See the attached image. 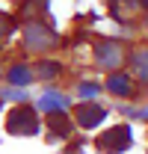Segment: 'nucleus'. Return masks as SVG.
<instances>
[{"mask_svg": "<svg viewBox=\"0 0 148 154\" xmlns=\"http://www.w3.org/2000/svg\"><path fill=\"white\" fill-rule=\"evenodd\" d=\"M130 142H133V131H130L128 125H116V128L104 131V134L95 139L98 151H104V154H122V151L130 148Z\"/></svg>", "mask_w": 148, "mask_h": 154, "instance_id": "f257e3e1", "label": "nucleus"}, {"mask_svg": "<svg viewBox=\"0 0 148 154\" xmlns=\"http://www.w3.org/2000/svg\"><path fill=\"white\" fill-rule=\"evenodd\" d=\"M6 131L15 136H36L39 134V119L33 107H15L6 119Z\"/></svg>", "mask_w": 148, "mask_h": 154, "instance_id": "f03ea898", "label": "nucleus"}, {"mask_svg": "<svg viewBox=\"0 0 148 154\" xmlns=\"http://www.w3.org/2000/svg\"><path fill=\"white\" fill-rule=\"evenodd\" d=\"M95 59H98V65H104V68H116V65L122 62V48H119L116 42H98V45H95Z\"/></svg>", "mask_w": 148, "mask_h": 154, "instance_id": "7ed1b4c3", "label": "nucleus"}, {"mask_svg": "<svg viewBox=\"0 0 148 154\" xmlns=\"http://www.w3.org/2000/svg\"><path fill=\"white\" fill-rule=\"evenodd\" d=\"M54 42H56V33H51L48 27H42V24H30V27H27V45H30V48L48 51Z\"/></svg>", "mask_w": 148, "mask_h": 154, "instance_id": "20e7f679", "label": "nucleus"}, {"mask_svg": "<svg viewBox=\"0 0 148 154\" xmlns=\"http://www.w3.org/2000/svg\"><path fill=\"white\" fill-rule=\"evenodd\" d=\"M104 116H107V110L101 104H80L77 107V125L80 128H98L104 122Z\"/></svg>", "mask_w": 148, "mask_h": 154, "instance_id": "39448f33", "label": "nucleus"}, {"mask_svg": "<svg viewBox=\"0 0 148 154\" xmlns=\"http://www.w3.org/2000/svg\"><path fill=\"white\" fill-rule=\"evenodd\" d=\"M65 107H68V98L62 95V92H54V89H48L45 95L39 98V110H45V113H51V116L62 113Z\"/></svg>", "mask_w": 148, "mask_h": 154, "instance_id": "423d86ee", "label": "nucleus"}, {"mask_svg": "<svg viewBox=\"0 0 148 154\" xmlns=\"http://www.w3.org/2000/svg\"><path fill=\"white\" fill-rule=\"evenodd\" d=\"M107 89H110L113 95H122V98H128L133 86H130V80H128L125 74H113L110 80H107Z\"/></svg>", "mask_w": 148, "mask_h": 154, "instance_id": "0eeeda50", "label": "nucleus"}, {"mask_svg": "<svg viewBox=\"0 0 148 154\" xmlns=\"http://www.w3.org/2000/svg\"><path fill=\"white\" fill-rule=\"evenodd\" d=\"M130 65H133V71L139 74V80L148 83V51H136V54L130 57Z\"/></svg>", "mask_w": 148, "mask_h": 154, "instance_id": "6e6552de", "label": "nucleus"}, {"mask_svg": "<svg viewBox=\"0 0 148 154\" xmlns=\"http://www.w3.org/2000/svg\"><path fill=\"white\" fill-rule=\"evenodd\" d=\"M33 80V68H27V65H15V68H9V83H15V86H27Z\"/></svg>", "mask_w": 148, "mask_h": 154, "instance_id": "1a4fd4ad", "label": "nucleus"}, {"mask_svg": "<svg viewBox=\"0 0 148 154\" xmlns=\"http://www.w3.org/2000/svg\"><path fill=\"white\" fill-rule=\"evenodd\" d=\"M51 131H54V136H59V139H65V136H71V125H68V119L59 113V116H51Z\"/></svg>", "mask_w": 148, "mask_h": 154, "instance_id": "9d476101", "label": "nucleus"}, {"mask_svg": "<svg viewBox=\"0 0 148 154\" xmlns=\"http://www.w3.org/2000/svg\"><path fill=\"white\" fill-rule=\"evenodd\" d=\"M101 92V86L98 83H80V98H92Z\"/></svg>", "mask_w": 148, "mask_h": 154, "instance_id": "9b49d317", "label": "nucleus"}, {"mask_svg": "<svg viewBox=\"0 0 148 154\" xmlns=\"http://www.w3.org/2000/svg\"><path fill=\"white\" fill-rule=\"evenodd\" d=\"M39 71H42L45 77H54V74H59V65H54V62H42Z\"/></svg>", "mask_w": 148, "mask_h": 154, "instance_id": "f8f14e48", "label": "nucleus"}, {"mask_svg": "<svg viewBox=\"0 0 148 154\" xmlns=\"http://www.w3.org/2000/svg\"><path fill=\"white\" fill-rule=\"evenodd\" d=\"M6 98H12V101H21V98H24V92H9V89H6Z\"/></svg>", "mask_w": 148, "mask_h": 154, "instance_id": "ddd939ff", "label": "nucleus"}, {"mask_svg": "<svg viewBox=\"0 0 148 154\" xmlns=\"http://www.w3.org/2000/svg\"><path fill=\"white\" fill-rule=\"evenodd\" d=\"M136 116H142V119H148V110H142V113H136Z\"/></svg>", "mask_w": 148, "mask_h": 154, "instance_id": "4468645a", "label": "nucleus"}, {"mask_svg": "<svg viewBox=\"0 0 148 154\" xmlns=\"http://www.w3.org/2000/svg\"><path fill=\"white\" fill-rule=\"evenodd\" d=\"M0 33H3V18H0Z\"/></svg>", "mask_w": 148, "mask_h": 154, "instance_id": "2eb2a0df", "label": "nucleus"}, {"mask_svg": "<svg viewBox=\"0 0 148 154\" xmlns=\"http://www.w3.org/2000/svg\"><path fill=\"white\" fill-rule=\"evenodd\" d=\"M145 27H148V18H145Z\"/></svg>", "mask_w": 148, "mask_h": 154, "instance_id": "dca6fc26", "label": "nucleus"}, {"mask_svg": "<svg viewBox=\"0 0 148 154\" xmlns=\"http://www.w3.org/2000/svg\"><path fill=\"white\" fill-rule=\"evenodd\" d=\"M0 110H3V104H0Z\"/></svg>", "mask_w": 148, "mask_h": 154, "instance_id": "f3484780", "label": "nucleus"}]
</instances>
